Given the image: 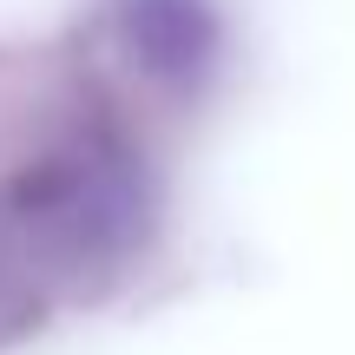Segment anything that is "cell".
Listing matches in <instances>:
<instances>
[{
  "mask_svg": "<svg viewBox=\"0 0 355 355\" xmlns=\"http://www.w3.org/2000/svg\"><path fill=\"white\" fill-rule=\"evenodd\" d=\"M13 217L33 237V250H46L66 270L112 263L145 224L139 165L112 139H73L13 184Z\"/></svg>",
  "mask_w": 355,
  "mask_h": 355,
  "instance_id": "1",
  "label": "cell"
},
{
  "mask_svg": "<svg viewBox=\"0 0 355 355\" xmlns=\"http://www.w3.org/2000/svg\"><path fill=\"white\" fill-rule=\"evenodd\" d=\"M112 20H119L132 66L165 79V86H198L217 66V46H224L211 0H119Z\"/></svg>",
  "mask_w": 355,
  "mask_h": 355,
  "instance_id": "2",
  "label": "cell"
}]
</instances>
